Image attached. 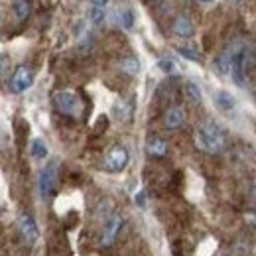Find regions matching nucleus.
I'll return each instance as SVG.
<instances>
[{
	"mask_svg": "<svg viewBox=\"0 0 256 256\" xmlns=\"http://www.w3.org/2000/svg\"><path fill=\"white\" fill-rule=\"evenodd\" d=\"M193 140H195V146L207 154H219L226 148V134L223 128L215 124L213 120L201 122L195 128Z\"/></svg>",
	"mask_w": 256,
	"mask_h": 256,
	"instance_id": "nucleus-1",
	"label": "nucleus"
},
{
	"mask_svg": "<svg viewBox=\"0 0 256 256\" xmlns=\"http://www.w3.org/2000/svg\"><path fill=\"white\" fill-rule=\"evenodd\" d=\"M128 160H130V154H128L126 148L120 146V144H114V146L108 148V152L104 154V158H102V168H104V172H108V174H118V172H122L128 166Z\"/></svg>",
	"mask_w": 256,
	"mask_h": 256,
	"instance_id": "nucleus-2",
	"label": "nucleus"
},
{
	"mask_svg": "<svg viewBox=\"0 0 256 256\" xmlns=\"http://www.w3.org/2000/svg\"><path fill=\"white\" fill-rule=\"evenodd\" d=\"M54 106L65 116H77L81 110V100L73 91H58L54 93Z\"/></svg>",
	"mask_w": 256,
	"mask_h": 256,
	"instance_id": "nucleus-3",
	"label": "nucleus"
},
{
	"mask_svg": "<svg viewBox=\"0 0 256 256\" xmlns=\"http://www.w3.org/2000/svg\"><path fill=\"white\" fill-rule=\"evenodd\" d=\"M56 180H58V162H50L46 168H42L38 178V192L42 195V199H50L54 195Z\"/></svg>",
	"mask_w": 256,
	"mask_h": 256,
	"instance_id": "nucleus-4",
	"label": "nucleus"
},
{
	"mask_svg": "<svg viewBox=\"0 0 256 256\" xmlns=\"http://www.w3.org/2000/svg\"><path fill=\"white\" fill-rule=\"evenodd\" d=\"M34 83V73L28 65H20L14 69L10 81H8V91L14 95H20L24 91H28Z\"/></svg>",
	"mask_w": 256,
	"mask_h": 256,
	"instance_id": "nucleus-5",
	"label": "nucleus"
},
{
	"mask_svg": "<svg viewBox=\"0 0 256 256\" xmlns=\"http://www.w3.org/2000/svg\"><path fill=\"white\" fill-rule=\"evenodd\" d=\"M238 48H240V42H232V44H228L223 52L215 58V62H213V69H215L221 77H228V75H230L232 62H234V56H236Z\"/></svg>",
	"mask_w": 256,
	"mask_h": 256,
	"instance_id": "nucleus-6",
	"label": "nucleus"
},
{
	"mask_svg": "<svg viewBox=\"0 0 256 256\" xmlns=\"http://www.w3.org/2000/svg\"><path fill=\"white\" fill-rule=\"evenodd\" d=\"M172 34H174L176 38L190 40L193 34H195L192 18H190L188 14H180V16H176V20L172 22Z\"/></svg>",
	"mask_w": 256,
	"mask_h": 256,
	"instance_id": "nucleus-7",
	"label": "nucleus"
},
{
	"mask_svg": "<svg viewBox=\"0 0 256 256\" xmlns=\"http://www.w3.org/2000/svg\"><path fill=\"white\" fill-rule=\"evenodd\" d=\"M16 226H18V230H20V234H22V238L26 240V242H36L38 240V224L34 221L30 215H20L18 217V221H16Z\"/></svg>",
	"mask_w": 256,
	"mask_h": 256,
	"instance_id": "nucleus-8",
	"label": "nucleus"
},
{
	"mask_svg": "<svg viewBox=\"0 0 256 256\" xmlns=\"http://www.w3.org/2000/svg\"><path fill=\"white\" fill-rule=\"evenodd\" d=\"M122 226V217L120 215H110V219L104 224V230H102V236H100V246H108L114 242L118 230Z\"/></svg>",
	"mask_w": 256,
	"mask_h": 256,
	"instance_id": "nucleus-9",
	"label": "nucleus"
},
{
	"mask_svg": "<svg viewBox=\"0 0 256 256\" xmlns=\"http://www.w3.org/2000/svg\"><path fill=\"white\" fill-rule=\"evenodd\" d=\"M186 122V110L182 106H170L164 112V126L170 130H176Z\"/></svg>",
	"mask_w": 256,
	"mask_h": 256,
	"instance_id": "nucleus-10",
	"label": "nucleus"
},
{
	"mask_svg": "<svg viewBox=\"0 0 256 256\" xmlns=\"http://www.w3.org/2000/svg\"><path fill=\"white\" fill-rule=\"evenodd\" d=\"M213 100H215V106L219 110H223V112H230V110L236 108V100H234V96L230 95L228 91H215L213 93Z\"/></svg>",
	"mask_w": 256,
	"mask_h": 256,
	"instance_id": "nucleus-11",
	"label": "nucleus"
},
{
	"mask_svg": "<svg viewBox=\"0 0 256 256\" xmlns=\"http://www.w3.org/2000/svg\"><path fill=\"white\" fill-rule=\"evenodd\" d=\"M108 0H89V18L93 24H100L106 14Z\"/></svg>",
	"mask_w": 256,
	"mask_h": 256,
	"instance_id": "nucleus-12",
	"label": "nucleus"
},
{
	"mask_svg": "<svg viewBox=\"0 0 256 256\" xmlns=\"http://www.w3.org/2000/svg\"><path fill=\"white\" fill-rule=\"evenodd\" d=\"M116 22H118V26L122 30H132L134 22H136V16H134V12L128 6H122V8L116 10Z\"/></svg>",
	"mask_w": 256,
	"mask_h": 256,
	"instance_id": "nucleus-13",
	"label": "nucleus"
},
{
	"mask_svg": "<svg viewBox=\"0 0 256 256\" xmlns=\"http://www.w3.org/2000/svg\"><path fill=\"white\" fill-rule=\"evenodd\" d=\"M146 152L150 156H154V158H160V156H164L168 152V142L162 140V138H150L146 142Z\"/></svg>",
	"mask_w": 256,
	"mask_h": 256,
	"instance_id": "nucleus-14",
	"label": "nucleus"
},
{
	"mask_svg": "<svg viewBox=\"0 0 256 256\" xmlns=\"http://www.w3.org/2000/svg\"><path fill=\"white\" fill-rule=\"evenodd\" d=\"M12 14L18 22H24L30 16V2L28 0H12Z\"/></svg>",
	"mask_w": 256,
	"mask_h": 256,
	"instance_id": "nucleus-15",
	"label": "nucleus"
},
{
	"mask_svg": "<svg viewBox=\"0 0 256 256\" xmlns=\"http://www.w3.org/2000/svg\"><path fill=\"white\" fill-rule=\"evenodd\" d=\"M30 156H32L34 160L48 158V146H46V142L42 138H34L32 142H30Z\"/></svg>",
	"mask_w": 256,
	"mask_h": 256,
	"instance_id": "nucleus-16",
	"label": "nucleus"
},
{
	"mask_svg": "<svg viewBox=\"0 0 256 256\" xmlns=\"http://www.w3.org/2000/svg\"><path fill=\"white\" fill-rule=\"evenodd\" d=\"M118 69H120L122 73H126V75H138V71H140V62H138L136 58L128 56V58H122V60L118 62Z\"/></svg>",
	"mask_w": 256,
	"mask_h": 256,
	"instance_id": "nucleus-17",
	"label": "nucleus"
},
{
	"mask_svg": "<svg viewBox=\"0 0 256 256\" xmlns=\"http://www.w3.org/2000/svg\"><path fill=\"white\" fill-rule=\"evenodd\" d=\"M158 67L162 69V73H168V75L178 73V64L172 58H168V56H162L160 60H158Z\"/></svg>",
	"mask_w": 256,
	"mask_h": 256,
	"instance_id": "nucleus-18",
	"label": "nucleus"
},
{
	"mask_svg": "<svg viewBox=\"0 0 256 256\" xmlns=\"http://www.w3.org/2000/svg\"><path fill=\"white\" fill-rule=\"evenodd\" d=\"M186 95H188V98L192 100V102H195V104H199L201 102V89H199V85H195L193 81H188L186 83Z\"/></svg>",
	"mask_w": 256,
	"mask_h": 256,
	"instance_id": "nucleus-19",
	"label": "nucleus"
},
{
	"mask_svg": "<svg viewBox=\"0 0 256 256\" xmlns=\"http://www.w3.org/2000/svg\"><path fill=\"white\" fill-rule=\"evenodd\" d=\"M176 52H178L182 58L190 60V62H199V54H197L193 48H190V46H178Z\"/></svg>",
	"mask_w": 256,
	"mask_h": 256,
	"instance_id": "nucleus-20",
	"label": "nucleus"
},
{
	"mask_svg": "<svg viewBox=\"0 0 256 256\" xmlns=\"http://www.w3.org/2000/svg\"><path fill=\"white\" fill-rule=\"evenodd\" d=\"M116 112H118V118H120V120H126L128 116H130V112H132V104H126L124 100H122V102H118Z\"/></svg>",
	"mask_w": 256,
	"mask_h": 256,
	"instance_id": "nucleus-21",
	"label": "nucleus"
},
{
	"mask_svg": "<svg viewBox=\"0 0 256 256\" xmlns=\"http://www.w3.org/2000/svg\"><path fill=\"white\" fill-rule=\"evenodd\" d=\"M242 219H244V223H246V224H250V226H256V209H254V211H246Z\"/></svg>",
	"mask_w": 256,
	"mask_h": 256,
	"instance_id": "nucleus-22",
	"label": "nucleus"
},
{
	"mask_svg": "<svg viewBox=\"0 0 256 256\" xmlns=\"http://www.w3.org/2000/svg\"><path fill=\"white\" fill-rule=\"evenodd\" d=\"M136 203H138L140 207L144 205V193H142V192H140V193H138V195H136Z\"/></svg>",
	"mask_w": 256,
	"mask_h": 256,
	"instance_id": "nucleus-23",
	"label": "nucleus"
},
{
	"mask_svg": "<svg viewBox=\"0 0 256 256\" xmlns=\"http://www.w3.org/2000/svg\"><path fill=\"white\" fill-rule=\"evenodd\" d=\"M248 195H250V201L256 205V186L254 188H250V193H248Z\"/></svg>",
	"mask_w": 256,
	"mask_h": 256,
	"instance_id": "nucleus-24",
	"label": "nucleus"
},
{
	"mask_svg": "<svg viewBox=\"0 0 256 256\" xmlns=\"http://www.w3.org/2000/svg\"><path fill=\"white\" fill-rule=\"evenodd\" d=\"M199 2H205V4H209V2H213V0H199Z\"/></svg>",
	"mask_w": 256,
	"mask_h": 256,
	"instance_id": "nucleus-25",
	"label": "nucleus"
}]
</instances>
